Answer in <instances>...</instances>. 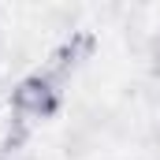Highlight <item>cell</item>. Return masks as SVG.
Here are the masks:
<instances>
[{
    "instance_id": "4",
    "label": "cell",
    "mask_w": 160,
    "mask_h": 160,
    "mask_svg": "<svg viewBox=\"0 0 160 160\" xmlns=\"http://www.w3.org/2000/svg\"><path fill=\"white\" fill-rule=\"evenodd\" d=\"M149 67H153V75L160 78V38L149 45Z\"/></svg>"
},
{
    "instance_id": "1",
    "label": "cell",
    "mask_w": 160,
    "mask_h": 160,
    "mask_svg": "<svg viewBox=\"0 0 160 160\" xmlns=\"http://www.w3.org/2000/svg\"><path fill=\"white\" fill-rule=\"evenodd\" d=\"M11 112L22 119H52L60 112V82L48 78L45 71L26 75L11 86Z\"/></svg>"
},
{
    "instance_id": "3",
    "label": "cell",
    "mask_w": 160,
    "mask_h": 160,
    "mask_svg": "<svg viewBox=\"0 0 160 160\" xmlns=\"http://www.w3.org/2000/svg\"><path fill=\"white\" fill-rule=\"evenodd\" d=\"M26 138H30V123L22 119V116H8V119L0 123V153L8 157V153H15V149H22L26 145Z\"/></svg>"
},
{
    "instance_id": "2",
    "label": "cell",
    "mask_w": 160,
    "mask_h": 160,
    "mask_svg": "<svg viewBox=\"0 0 160 160\" xmlns=\"http://www.w3.org/2000/svg\"><path fill=\"white\" fill-rule=\"evenodd\" d=\"M93 45H97V41H93L89 30H75L71 38H67L56 52H52V56H48L45 75H48V78H63V75H71L75 67H82V63L93 56Z\"/></svg>"
}]
</instances>
